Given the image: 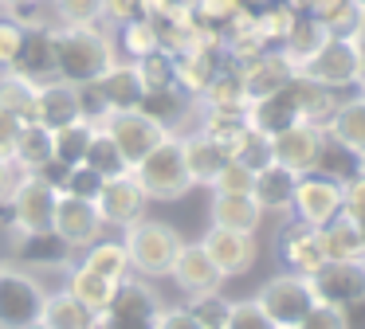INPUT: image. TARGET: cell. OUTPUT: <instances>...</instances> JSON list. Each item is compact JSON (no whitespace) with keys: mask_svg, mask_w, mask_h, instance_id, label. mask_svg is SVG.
<instances>
[{"mask_svg":"<svg viewBox=\"0 0 365 329\" xmlns=\"http://www.w3.org/2000/svg\"><path fill=\"white\" fill-rule=\"evenodd\" d=\"M0 4H4V8H9V4H12V0H0Z\"/></svg>","mask_w":365,"mask_h":329,"instance_id":"94428289","label":"cell"},{"mask_svg":"<svg viewBox=\"0 0 365 329\" xmlns=\"http://www.w3.org/2000/svg\"><path fill=\"white\" fill-rule=\"evenodd\" d=\"M200 247H205V255L216 263V271H220L224 278L252 271V263H255V235H247V231L208 227L205 239H200Z\"/></svg>","mask_w":365,"mask_h":329,"instance_id":"e0dca14e","label":"cell"},{"mask_svg":"<svg viewBox=\"0 0 365 329\" xmlns=\"http://www.w3.org/2000/svg\"><path fill=\"white\" fill-rule=\"evenodd\" d=\"M158 329H200V325H197V318H192L185 306H173V310H165V306H161Z\"/></svg>","mask_w":365,"mask_h":329,"instance_id":"db71d44e","label":"cell"},{"mask_svg":"<svg viewBox=\"0 0 365 329\" xmlns=\"http://www.w3.org/2000/svg\"><path fill=\"white\" fill-rule=\"evenodd\" d=\"M0 106L9 110V114H16L20 122H32L36 118V86L24 83L20 75H12V70H4L0 75Z\"/></svg>","mask_w":365,"mask_h":329,"instance_id":"74e56055","label":"cell"},{"mask_svg":"<svg viewBox=\"0 0 365 329\" xmlns=\"http://www.w3.org/2000/svg\"><path fill=\"white\" fill-rule=\"evenodd\" d=\"M95 90H98V98L106 102V110L118 114V110H138L145 86H142V78H138L134 63H114L103 78H95Z\"/></svg>","mask_w":365,"mask_h":329,"instance_id":"603a6c76","label":"cell"},{"mask_svg":"<svg viewBox=\"0 0 365 329\" xmlns=\"http://www.w3.org/2000/svg\"><path fill=\"white\" fill-rule=\"evenodd\" d=\"M291 212L310 227H322L330 224L334 216L341 212V184L322 172H302L299 177V188H294V204Z\"/></svg>","mask_w":365,"mask_h":329,"instance_id":"5bb4252c","label":"cell"},{"mask_svg":"<svg viewBox=\"0 0 365 329\" xmlns=\"http://www.w3.org/2000/svg\"><path fill=\"white\" fill-rule=\"evenodd\" d=\"M12 75H20L24 83L32 86H48L59 78V67H56V28H28L24 31V43H20L16 59H12Z\"/></svg>","mask_w":365,"mask_h":329,"instance_id":"4fadbf2b","label":"cell"},{"mask_svg":"<svg viewBox=\"0 0 365 329\" xmlns=\"http://www.w3.org/2000/svg\"><path fill=\"white\" fill-rule=\"evenodd\" d=\"M28 329H43V325H40V321H36V325H28Z\"/></svg>","mask_w":365,"mask_h":329,"instance_id":"91938a15","label":"cell"},{"mask_svg":"<svg viewBox=\"0 0 365 329\" xmlns=\"http://www.w3.org/2000/svg\"><path fill=\"white\" fill-rule=\"evenodd\" d=\"M12 255L28 271H67L75 247L56 227H43V231H16L12 235Z\"/></svg>","mask_w":365,"mask_h":329,"instance_id":"7c38bea8","label":"cell"},{"mask_svg":"<svg viewBox=\"0 0 365 329\" xmlns=\"http://www.w3.org/2000/svg\"><path fill=\"white\" fill-rule=\"evenodd\" d=\"M326 133L365 157V94H357V98H349V102H338L334 118L326 122Z\"/></svg>","mask_w":365,"mask_h":329,"instance_id":"4dcf8cb0","label":"cell"},{"mask_svg":"<svg viewBox=\"0 0 365 329\" xmlns=\"http://www.w3.org/2000/svg\"><path fill=\"white\" fill-rule=\"evenodd\" d=\"M341 212H346L349 219L365 216V172H357L349 184H341Z\"/></svg>","mask_w":365,"mask_h":329,"instance_id":"681fc988","label":"cell"},{"mask_svg":"<svg viewBox=\"0 0 365 329\" xmlns=\"http://www.w3.org/2000/svg\"><path fill=\"white\" fill-rule=\"evenodd\" d=\"M224 329H279L267 313L259 310V302H232V313H228V325Z\"/></svg>","mask_w":365,"mask_h":329,"instance_id":"7dc6e473","label":"cell"},{"mask_svg":"<svg viewBox=\"0 0 365 329\" xmlns=\"http://www.w3.org/2000/svg\"><path fill=\"white\" fill-rule=\"evenodd\" d=\"M307 282L314 290V302L341 310L346 302L365 294V258H326Z\"/></svg>","mask_w":365,"mask_h":329,"instance_id":"30bf717a","label":"cell"},{"mask_svg":"<svg viewBox=\"0 0 365 329\" xmlns=\"http://www.w3.org/2000/svg\"><path fill=\"white\" fill-rule=\"evenodd\" d=\"M279 251H283L291 274H302V278H310V274L326 263L322 243H318V227L302 224V219H294V224L283 227V235H279Z\"/></svg>","mask_w":365,"mask_h":329,"instance_id":"44dd1931","label":"cell"},{"mask_svg":"<svg viewBox=\"0 0 365 329\" xmlns=\"http://www.w3.org/2000/svg\"><path fill=\"white\" fill-rule=\"evenodd\" d=\"M294 329H341V313L334 310V306L314 302V306H310V313H307V318H302Z\"/></svg>","mask_w":365,"mask_h":329,"instance_id":"f907efd6","label":"cell"},{"mask_svg":"<svg viewBox=\"0 0 365 329\" xmlns=\"http://www.w3.org/2000/svg\"><path fill=\"white\" fill-rule=\"evenodd\" d=\"M138 67V78H142L145 90H158V86H173L177 83V70H173V51H153L145 59H134Z\"/></svg>","mask_w":365,"mask_h":329,"instance_id":"60d3db41","label":"cell"},{"mask_svg":"<svg viewBox=\"0 0 365 329\" xmlns=\"http://www.w3.org/2000/svg\"><path fill=\"white\" fill-rule=\"evenodd\" d=\"M130 177L142 184V192L150 200H177L192 188V177H189V164H185V149H181V137L169 133L158 149L142 157V161L130 169Z\"/></svg>","mask_w":365,"mask_h":329,"instance_id":"3957f363","label":"cell"},{"mask_svg":"<svg viewBox=\"0 0 365 329\" xmlns=\"http://www.w3.org/2000/svg\"><path fill=\"white\" fill-rule=\"evenodd\" d=\"M40 325L43 329H95V310H87L79 298L59 290V294H48V302H43Z\"/></svg>","mask_w":365,"mask_h":329,"instance_id":"f546056e","label":"cell"},{"mask_svg":"<svg viewBox=\"0 0 365 329\" xmlns=\"http://www.w3.org/2000/svg\"><path fill=\"white\" fill-rule=\"evenodd\" d=\"M122 47H126V55H134V59H145V55L161 51L158 24H153L150 16H138V20L122 24Z\"/></svg>","mask_w":365,"mask_h":329,"instance_id":"ab89813d","label":"cell"},{"mask_svg":"<svg viewBox=\"0 0 365 329\" xmlns=\"http://www.w3.org/2000/svg\"><path fill=\"white\" fill-rule=\"evenodd\" d=\"M56 200L59 192L48 188L36 172H20V180L12 184L9 204H12V231H43L51 227V216H56Z\"/></svg>","mask_w":365,"mask_h":329,"instance_id":"9c48e42d","label":"cell"},{"mask_svg":"<svg viewBox=\"0 0 365 329\" xmlns=\"http://www.w3.org/2000/svg\"><path fill=\"white\" fill-rule=\"evenodd\" d=\"M79 86L71 83H48V86H36V125H43V130H63V125L79 122Z\"/></svg>","mask_w":365,"mask_h":329,"instance_id":"ffe728a7","label":"cell"},{"mask_svg":"<svg viewBox=\"0 0 365 329\" xmlns=\"http://www.w3.org/2000/svg\"><path fill=\"white\" fill-rule=\"evenodd\" d=\"M361 12H365V8L357 4V0H338V4H330L318 20H322V28L330 31V36L354 39L357 36V24H361Z\"/></svg>","mask_w":365,"mask_h":329,"instance_id":"b9f144b4","label":"cell"},{"mask_svg":"<svg viewBox=\"0 0 365 329\" xmlns=\"http://www.w3.org/2000/svg\"><path fill=\"white\" fill-rule=\"evenodd\" d=\"M59 83L87 86L114 67V43L98 24H59L56 28Z\"/></svg>","mask_w":365,"mask_h":329,"instance_id":"6da1fadb","label":"cell"},{"mask_svg":"<svg viewBox=\"0 0 365 329\" xmlns=\"http://www.w3.org/2000/svg\"><path fill=\"white\" fill-rule=\"evenodd\" d=\"M63 24H98L106 0H51Z\"/></svg>","mask_w":365,"mask_h":329,"instance_id":"f6af8a7d","label":"cell"},{"mask_svg":"<svg viewBox=\"0 0 365 329\" xmlns=\"http://www.w3.org/2000/svg\"><path fill=\"white\" fill-rule=\"evenodd\" d=\"M158 313L161 302L150 290V282L130 274L114 286L106 310L95 313V329H158Z\"/></svg>","mask_w":365,"mask_h":329,"instance_id":"5b68a950","label":"cell"},{"mask_svg":"<svg viewBox=\"0 0 365 329\" xmlns=\"http://www.w3.org/2000/svg\"><path fill=\"white\" fill-rule=\"evenodd\" d=\"M357 86H365V12H361V24H357Z\"/></svg>","mask_w":365,"mask_h":329,"instance_id":"6f0895ef","label":"cell"},{"mask_svg":"<svg viewBox=\"0 0 365 329\" xmlns=\"http://www.w3.org/2000/svg\"><path fill=\"white\" fill-rule=\"evenodd\" d=\"M240 75H244L247 102H255V98H263V94H275L279 86H287L299 70H294V63L287 59L283 51H259L240 67Z\"/></svg>","mask_w":365,"mask_h":329,"instance_id":"d6986e66","label":"cell"},{"mask_svg":"<svg viewBox=\"0 0 365 329\" xmlns=\"http://www.w3.org/2000/svg\"><path fill=\"white\" fill-rule=\"evenodd\" d=\"M103 16L114 24H130V20H138V16H145V8H142V0H106Z\"/></svg>","mask_w":365,"mask_h":329,"instance_id":"f5cc1de1","label":"cell"},{"mask_svg":"<svg viewBox=\"0 0 365 329\" xmlns=\"http://www.w3.org/2000/svg\"><path fill=\"white\" fill-rule=\"evenodd\" d=\"M51 130H43V125L36 122H24V130H20L16 137V149H12V164H16L20 172H36L40 164L51 161Z\"/></svg>","mask_w":365,"mask_h":329,"instance_id":"d6a6232c","label":"cell"},{"mask_svg":"<svg viewBox=\"0 0 365 329\" xmlns=\"http://www.w3.org/2000/svg\"><path fill=\"white\" fill-rule=\"evenodd\" d=\"M83 164H87L91 172H98L103 180H114V177H126L130 172V161L122 157V149L114 145V137L106 130H95V137H91L87 145V157H83Z\"/></svg>","mask_w":365,"mask_h":329,"instance_id":"d590c367","label":"cell"},{"mask_svg":"<svg viewBox=\"0 0 365 329\" xmlns=\"http://www.w3.org/2000/svg\"><path fill=\"white\" fill-rule=\"evenodd\" d=\"M20 130H24V122H20L16 114H9V110L0 106V157H9V161H12V149H16Z\"/></svg>","mask_w":365,"mask_h":329,"instance_id":"816d5d0a","label":"cell"},{"mask_svg":"<svg viewBox=\"0 0 365 329\" xmlns=\"http://www.w3.org/2000/svg\"><path fill=\"white\" fill-rule=\"evenodd\" d=\"M357 235H361V258H365V216L357 219Z\"/></svg>","mask_w":365,"mask_h":329,"instance_id":"680465c9","label":"cell"},{"mask_svg":"<svg viewBox=\"0 0 365 329\" xmlns=\"http://www.w3.org/2000/svg\"><path fill=\"white\" fill-rule=\"evenodd\" d=\"M103 184H106V180L98 177V172H91L87 164H71V172H67V184H63V196H79V200H98Z\"/></svg>","mask_w":365,"mask_h":329,"instance_id":"bcb514c9","label":"cell"},{"mask_svg":"<svg viewBox=\"0 0 365 329\" xmlns=\"http://www.w3.org/2000/svg\"><path fill=\"white\" fill-rule=\"evenodd\" d=\"M259 219H263V208L255 204L252 192H216L212 196V227L255 235Z\"/></svg>","mask_w":365,"mask_h":329,"instance_id":"484cf974","label":"cell"},{"mask_svg":"<svg viewBox=\"0 0 365 329\" xmlns=\"http://www.w3.org/2000/svg\"><path fill=\"white\" fill-rule=\"evenodd\" d=\"M181 149H185V164H189V177L192 184H208L212 188L216 172L228 164V149L220 145V141H212L208 133H189V137H181Z\"/></svg>","mask_w":365,"mask_h":329,"instance_id":"cb8c5ba5","label":"cell"},{"mask_svg":"<svg viewBox=\"0 0 365 329\" xmlns=\"http://www.w3.org/2000/svg\"><path fill=\"white\" fill-rule=\"evenodd\" d=\"M189 106H192V94H185L177 83L173 86H158V90H145L142 102H138V110H142L145 118H153L165 133H173L177 125L189 118Z\"/></svg>","mask_w":365,"mask_h":329,"instance_id":"4316f807","label":"cell"},{"mask_svg":"<svg viewBox=\"0 0 365 329\" xmlns=\"http://www.w3.org/2000/svg\"><path fill=\"white\" fill-rule=\"evenodd\" d=\"M185 310L197 318L200 329H224L228 325V313H232V302L220 294V290H208V294H189Z\"/></svg>","mask_w":365,"mask_h":329,"instance_id":"f35d334b","label":"cell"},{"mask_svg":"<svg viewBox=\"0 0 365 329\" xmlns=\"http://www.w3.org/2000/svg\"><path fill=\"white\" fill-rule=\"evenodd\" d=\"M16 180H20V169L9 161V157H0V196H9Z\"/></svg>","mask_w":365,"mask_h":329,"instance_id":"9f6ffc18","label":"cell"},{"mask_svg":"<svg viewBox=\"0 0 365 329\" xmlns=\"http://www.w3.org/2000/svg\"><path fill=\"white\" fill-rule=\"evenodd\" d=\"M326 36H330V31L322 28V20H318V16L294 12L291 28H287V36H283V55L294 63V70H299L302 59H310V55H314L318 47L326 43Z\"/></svg>","mask_w":365,"mask_h":329,"instance_id":"f1b7e54d","label":"cell"},{"mask_svg":"<svg viewBox=\"0 0 365 329\" xmlns=\"http://www.w3.org/2000/svg\"><path fill=\"white\" fill-rule=\"evenodd\" d=\"M314 90H318V83L294 75L291 83L279 86L275 94H263V98L247 102V125L267 133V137H275L287 125L307 122V106H310V98H314Z\"/></svg>","mask_w":365,"mask_h":329,"instance_id":"277c9868","label":"cell"},{"mask_svg":"<svg viewBox=\"0 0 365 329\" xmlns=\"http://www.w3.org/2000/svg\"><path fill=\"white\" fill-rule=\"evenodd\" d=\"M252 184H255V172L247 164H240L236 157H228V164L212 180V192H252Z\"/></svg>","mask_w":365,"mask_h":329,"instance_id":"ee69618b","label":"cell"},{"mask_svg":"<svg viewBox=\"0 0 365 329\" xmlns=\"http://www.w3.org/2000/svg\"><path fill=\"white\" fill-rule=\"evenodd\" d=\"M83 266H87V271H95V274H103L106 282H122V278H130V274H134L126 247H122V243H110V239L91 243Z\"/></svg>","mask_w":365,"mask_h":329,"instance_id":"e575fe53","label":"cell"},{"mask_svg":"<svg viewBox=\"0 0 365 329\" xmlns=\"http://www.w3.org/2000/svg\"><path fill=\"white\" fill-rule=\"evenodd\" d=\"M232 157H236L240 164H247L252 172H259L263 164H271V137H267V133H259V130H247L244 137L236 141Z\"/></svg>","mask_w":365,"mask_h":329,"instance_id":"7bdbcfd3","label":"cell"},{"mask_svg":"<svg viewBox=\"0 0 365 329\" xmlns=\"http://www.w3.org/2000/svg\"><path fill=\"white\" fill-rule=\"evenodd\" d=\"M318 243H322L326 258H361V235H357V219H349L346 212L318 227Z\"/></svg>","mask_w":365,"mask_h":329,"instance_id":"1f68e13d","label":"cell"},{"mask_svg":"<svg viewBox=\"0 0 365 329\" xmlns=\"http://www.w3.org/2000/svg\"><path fill=\"white\" fill-rule=\"evenodd\" d=\"M24 31H28V28H20V24L12 20L9 12L0 16V70H9V67H12V59H16L20 43H24Z\"/></svg>","mask_w":365,"mask_h":329,"instance_id":"c3c4849f","label":"cell"},{"mask_svg":"<svg viewBox=\"0 0 365 329\" xmlns=\"http://www.w3.org/2000/svg\"><path fill=\"white\" fill-rule=\"evenodd\" d=\"M51 227L71 243L75 251L79 247H91V243L103 239V216H98L95 200H79V196H63L59 192L56 200V216H51Z\"/></svg>","mask_w":365,"mask_h":329,"instance_id":"9a60e30c","label":"cell"},{"mask_svg":"<svg viewBox=\"0 0 365 329\" xmlns=\"http://www.w3.org/2000/svg\"><path fill=\"white\" fill-rule=\"evenodd\" d=\"M299 75L318 86H330V90L357 86V43L341 36H326V43L299 63Z\"/></svg>","mask_w":365,"mask_h":329,"instance_id":"52a82bcc","label":"cell"},{"mask_svg":"<svg viewBox=\"0 0 365 329\" xmlns=\"http://www.w3.org/2000/svg\"><path fill=\"white\" fill-rule=\"evenodd\" d=\"M310 172H322V177L338 180V184H349V180L357 177V172H365V157L357 153V149L341 145L338 137H330V133L322 130V145H318V161Z\"/></svg>","mask_w":365,"mask_h":329,"instance_id":"83f0119b","label":"cell"},{"mask_svg":"<svg viewBox=\"0 0 365 329\" xmlns=\"http://www.w3.org/2000/svg\"><path fill=\"white\" fill-rule=\"evenodd\" d=\"M318 145H322V130L310 125V122H294V125H287V130H279L275 137H271V161L302 177V172L314 169Z\"/></svg>","mask_w":365,"mask_h":329,"instance_id":"2e32d148","label":"cell"},{"mask_svg":"<svg viewBox=\"0 0 365 329\" xmlns=\"http://www.w3.org/2000/svg\"><path fill=\"white\" fill-rule=\"evenodd\" d=\"M255 302H259V310L267 313L279 329H294L310 313V306H314V290H310V282L302 278V274H275V278L259 290Z\"/></svg>","mask_w":365,"mask_h":329,"instance_id":"ba28073f","label":"cell"},{"mask_svg":"<svg viewBox=\"0 0 365 329\" xmlns=\"http://www.w3.org/2000/svg\"><path fill=\"white\" fill-rule=\"evenodd\" d=\"M114 286L118 282H106L103 274H95V271H87V266H67V294L71 298H79L87 310H106V302H110V294H114Z\"/></svg>","mask_w":365,"mask_h":329,"instance_id":"836d02e7","label":"cell"},{"mask_svg":"<svg viewBox=\"0 0 365 329\" xmlns=\"http://www.w3.org/2000/svg\"><path fill=\"white\" fill-rule=\"evenodd\" d=\"M294 188H299V172L283 169V164H263L255 172V184H252V196L263 212H291L294 204Z\"/></svg>","mask_w":365,"mask_h":329,"instance_id":"d4e9b609","label":"cell"},{"mask_svg":"<svg viewBox=\"0 0 365 329\" xmlns=\"http://www.w3.org/2000/svg\"><path fill=\"white\" fill-rule=\"evenodd\" d=\"M145 200H150V196L142 192V184H138V180L126 172V177L106 180L103 192H98V200H95V208H98V216H103V224L130 227V224H138V219H142Z\"/></svg>","mask_w":365,"mask_h":329,"instance_id":"ac0fdd59","label":"cell"},{"mask_svg":"<svg viewBox=\"0 0 365 329\" xmlns=\"http://www.w3.org/2000/svg\"><path fill=\"white\" fill-rule=\"evenodd\" d=\"M130 255V266H134L142 278H165L173 271L177 255H181L185 239L177 235V227L161 224V219H138V224L126 227V239H122Z\"/></svg>","mask_w":365,"mask_h":329,"instance_id":"7a4b0ae2","label":"cell"},{"mask_svg":"<svg viewBox=\"0 0 365 329\" xmlns=\"http://www.w3.org/2000/svg\"><path fill=\"white\" fill-rule=\"evenodd\" d=\"M169 278H173L185 294H208V290H220L224 274L216 271V263L205 255L200 243H185L177 263H173V271H169Z\"/></svg>","mask_w":365,"mask_h":329,"instance_id":"7402d4cb","label":"cell"},{"mask_svg":"<svg viewBox=\"0 0 365 329\" xmlns=\"http://www.w3.org/2000/svg\"><path fill=\"white\" fill-rule=\"evenodd\" d=\"M338 313H341V329H365V294L346 302Z\"/></svg>","mask_w":365,"mask_h":329,"instance_id":"11a10c76","label":"cell"},{"mask_svg":"<svg viewBox=\"0 0 365 329\" xmlns=\"http://www.w3.org/2000/svg\"><path fill=\"white\" fill-rule=\"evenodd\" d=\"M98 130H106L114 137V145L122 149V157L130 161V169H134L150 149H158L161 141L169 137V133L161 130L153 118H145L142 110H118V114H110Z\"/></svg>","mask_w":365,"mask_h":329,"instance_id":"8fae6325","label":"cell"},{"mask_svg":"<svg viewBox=\"0 0 365 329\" xmlns=\"http://www.w3.org/2000/svg\"><path fill=\"white\" fill-rule=\"evenodd\" d=\"M43 286L20 266H0V329H28L43 313Z\"/></svg>","mask_w":365,"mask_h":329,"instance_id":"8992f818","label":"cell"},{"mask_svg":"<svg viewBox=\"0 0 365 329\" xmlns=\"http://www.w3.org/2000/svg\"><path fill=\"white\" fill-rule=\"evenodd\" d=\"M95 130L98 125H91V122H71V125H63V130H56L51 133V153H56V161H63V164H83V157H87V145H91V137H95Z\"/></svg>","mask_w":365,"mask_h":329,"instance_id":"8d00e7d4","label":"cell"}]
</instances>
